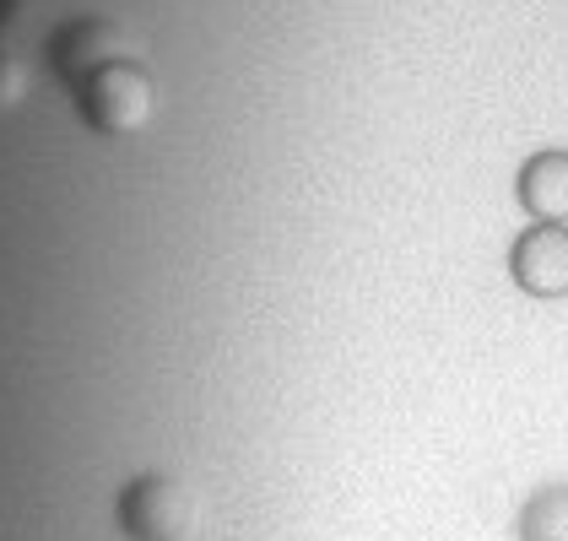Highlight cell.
Returning <instances> with one entry per match:
<instances>
[{"mask_svg":"<svg viewBox=\"0 0 568 541\" xmlns=\"http://www.w3.org/2000/svg\"><path fill=\"white\" fill-rule=\"evenodd\" d=\"M509 282L525 298L568 293V223H530L509 238Z\"/></svg>","mask_w":568,"mask_h":541,"instance_id":"2","label":"cell"},{"mask_svg":"<svg viewBox=\"0 0 568 541\" xmlns=\"http://www.w3.org/2000/svg\"><path fill=\"white\" fill-rule=\"evenodd\" d=\"M201 520V503L190 488H179L169 477H141L120 498V525L135 541H184Z\"/></svg>","mask_w":568,"mask_h":541,"instance_id":"1","label":"cell"},{"mask_svg":"<svg viewBox=\"0 0 568 541\" xmlns=\"http://www.w3.org/2000/svg\"><path fill=\"white\" fill-rule=\"evenodd\" d=\"M520 541H568V482L536 488L520 509Z\"/></svg>","mask_w":568,"mask_h":541,"instance_id":"5","label":"cell"},{"mask_svg":"<svg viewBox=\"0 0 568 541\" xmlns=\"http://www.w3.org/2000/svg\"><path fill=\"white\" fill-rule=\"evenodd\" d=\"M525 217L530 223H568V152L564 146H547L536 152L515 180Z\"/></svg>","mask_w":568,"mask_h":541,"instance_id":"4","label":"cell"},{"mask_svg":"<svg viewBox=\"0 0 568 541\" xmlns=\"http://www.w3.org/2000/svg\"><path fill=\"white\" fill-rule=\"evenodd\" d=\"M82 109L98 131H135L152 114V88L135 65H103L82 92Z\"/></svg>","mask_w":568,"mask_h":541,"instance_id":"3","label":"cell"}]
</instances>
